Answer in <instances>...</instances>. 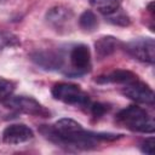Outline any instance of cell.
<instances>
[{
    "instance_id": "12",
    "label": "cell",
    "mask_w": 155,
    "mask_h": 155,
    "mask_svg": "<svg viewBox=\"0 0 155 155\" xmlns=\"http://www.w3.org/2000/svg\"><path fill=\"white\" fill-rule=\"evenodd\" d=\"M91 6L94 7L98 12L108 16L120 8L121 0H88Z\"/></svg>"
},
{
    "instance_id": "5",
    "label": "cell",
    "mask_w": 155,
    "mask_h": 155,
    "mask_svg": "<svg viewBox=\"0 0 155 155\" xmlns=\"http://www.w3.org/2000/svg\"><path fill=\"white\" fill-rule=\"evenodd\" d=\"M8 101L6 102V105L17 109L19 111L27 113V114H33V115H47V110L34 98L31 97H25V96H18V97H12L7 98Z\"/></svg>"
},
{
    "instance_id": "8",
    "label": "cell",
    "mask_w": 155,
    "mask_h": 155,
    "mask_svg": "<svg viewBox=\"0 0 155 155\" xmlns=\"http://www.w3.org/2000/svg\"><path fill=\"white\" fill-rule=\"evenodd\" d=\"M31 59L44 69H50V70H56L59 69L63 65V57L53 51H41V52H35L31 56Z\"/></svg>"
},
{
    "instance_id": "16",
    "label": "cell",
    "mask_w": 155,
    "mask_h": 155,
    "mask_svg": "<svg viewBox=\"0 0 155 155\" xmlns=\"http://www.w3.org/2000/svg\"><path fill=\"white\" fill-rule=\"evenodd\" d=\"M19 44L17 36H15L11 33H5V31H0V48L4 47H13L17 46Z\"/></svg>"
},
{
    "instance_id": "15",
    "label": "cell",
    "mask_w": 155,
    "mask_h": 155,
    "mask_svg": "<svg viewBox=\"0 0 155 155\" xmlns=\"http://www.w3.org/2000/svg\"><path fill=\"white\" fill-rule=\"evenodd\" d=\"M13 90H15L13 82H11L10 80L0 78V101L7 99L12 94Z\"/></svg>"
},
{
    "instance_id": "14",
    "label": "cell",
    "mask_w": 155,
    "mask_h": 155,
    "mask_svg": "<svg viewBox=\"0 0 155 155\" xmlns=\"http://www.w3.org/2000/svg\"><path fill=\"white\" fill-rule=\"evenodd\" d=\"M107 19L113 23V24H116V25H128L130 24V18L128 16L121 11V8L116 10L115 12L110 13L107 16Z\"/></svg>"
},
{
    "instance_id": "19",
    "label": "cell",
    "mask_w": 155,
    "mask_h": 155,
    "mask_svg": "<svg viewBox=\"0 0 155 155\" xmlns=\"http://www.w3.org/2000/svg\"><path fill=\"white\" fill-rule=\"evenodd\" d=\"M0 1H1V0H0Z\"/></svg>"
},
{
    "instance_id": "10",
    "label": "cell",
    "mask_w": 155,
    "mask_h": 155,
    "mask_svg": "<svg viewBox=\"0 0 155 155\" xmlns=\"http://www.w3.org/2000/svg\"><path fill=\"white\" fill-rule=\"evenodd\" d=\"M137 80V76L130 70H114L105 75H101L97 78V82L99 84H128Z\"/></svg>"
},
{
    "instance_id": "2",
    "label": "cell",
    "mask_w": 155,
    "mask_h": 155,
    "mask_svg": "<svg viewBox=\"0 0 155 155\" xmlns=\"http://www.w3.org/2000/svg\"><path fill=\"white\" fill-rule=\"evenodd\" d=\"M52 94L56 99L62 101L67 104L88 107L91 104L88 96L75 84L59 82L56 84L52 88Z\"/></svg>"
},
{
    "instance_id": "9",
    "label": "cell",
    "mask_w": 155,
    "mask_h": 155,
    "mask_svg": "<svg viewBox=\"0 0 155 155\" xmlns=\"http://www.w3.org/2000/svg\"><path fill=\"white\" fill-rule=\"evenodd\" d=\"M73 17V13L69 8L64 6H54L48 10L46 13V19L47 22L54 27V28H62L64 27Z\"/></svg>"
},
{
    "instance_id": "3",
    "label": "cell",
    "mask_w": 155,
    "mask_h": 155,
    "mask_svg": "<svg viewBox=\"0 0 155 155\" xmlns=\"http://www.w3.org/2000/svg\"><path fill=\"white\" fill-rule=\"evenodd\" d=\"M125 50L136 59L144 63H154L155 42L151 38H139L125 45Z\"/></svg>"
},
{
    "instance_id": "1",
    "label": "cell",
    "mask_w": 155,
    "mask_h": 155,
    "mask_svg": "<svg viewBox=\"0 0 155 155\" xmlns=\"http://www.w3.org/2000/svg\"><path fill=\"white\" fill-rule=\"evenodd\" d=\"M116 120L120 125L132 131L153 133L155 130V124L153 117L149 116V114L144 109L136 105H131L121 110L116 115Z\"/></svg>"
},
{
    "instance_id": "11",
    "label": "cell",
    "mask_w": 155,
    "mask_h": 155,
    "mask_svg": "<svg viewBox=\"0 0 155 155\" xmlns=\"http://www.w3.org/2000/svg\"><path fill=\"white\" fill-rule=\"evenodd\" d=\"M117 45H119V41L114 36H103L99 40H97L94 44L96 53L99 58L108 57L115 52V50L117 48Z\"/></svg>"
},
{
    "instance_id": "6",
    "label": "cell",
    "mask_w": 155,
    "mask_h": 155,
    "mask_svg": "<svg viewBox=\"0 0 155 155\" xmlns=\"http://www.w3.org/2000/svg\"><path fill=\"white\" fill-rule=\"evenodd\" d=\"M70 64L78 74H82L91 68V53L86 45H75L69 54Z\"/></svg>"
},
{
    "instance_id": "13",
    "label": "cell",
    "mask_w": 155,
    "mask_h": 155,
    "mask_svg": "<svg viewBox=\"0 0 155 155\" xmlns=\"http://www.w3.org/2000/svg\"><path fill=\"white\" fill-rule=\"evenodd\" d=\"M79 24L82 29L91 31L96 29V27L98 25V21H97L96 15L92 11H85L79 18Z\"/></svg>"
},
{
    "instance_id": "18",
    "label": "cell",
    "mask_w": 155,
    "mask_h": 155,
    "mask_svg": "<svg viewBox=\"0 0 155 155\" xmlns=\"http://www.w3.org/2000/svg\"><path fill=\"white\" fill-rule=\"evenodd\" d=\"M88 107H91V111H92L93 116H96V117L102 116L107 111V107L101 103H93V104H90Z\"/></svg>"
},
{
    "instance_id": "17",
    "label": "cell",
    "mask_w": 155,
    "mask_h": 155,
    "mask_svg": "<svg viewBox=\"0 0 155 155\" xmlns=\"http://www.w3.org/2000/svg\"><path fill=\"white\" fill-rule=\"evenodd\" d=\"M154 149H155V139L154 137H150L148 139H145L142 144H140V150L145 154L153 155L154 154Z\"/></svg>"
},
{
    "instance_id": "4",
    "label": "cell",
    "mask_w": 155,
    "mask_h": 155,
    "mask_svg": "<svg viewBox=\"0 0 155 155\" xmlns=\"http://www.w3.org/2000/svg\"><path fill=\"white\" fill-rule=\"evenodd\" d=\"M122 93L126 97H128L130 99H132L137 103L148 104V105L154 104V92H153V90L148 85H145L140 81L134 80L132 82L126 84V86L122 90Z\"/></svg>"
},
{
    "instance_id": "7",
    "label": "cell",
    "mask_w": 155,
    "mask_h": 155,
    "mask_svg": "<svg viewBox=\"0 0 155 155\" xmlns=\"http://www.w3.org/2000/svg\"><path fill=\"white\" fill-rule=\"evenodd\" d=\"M31 138H33V131L23 124L10 125L8 127L5 128L2 133L4 142L7 144H12V145L28 142Z\"/></svg>"
}]
</instances>
